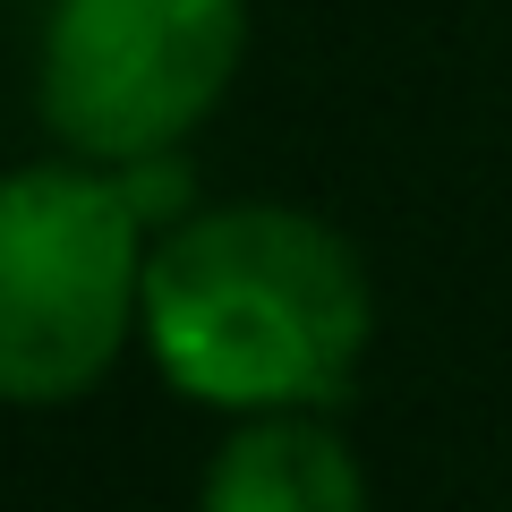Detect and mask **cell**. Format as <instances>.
<instances>
[{"label": "cell", "instance_id": "cell-1", "mask_svg": "<svg viewBox=\"0 0 512 512\" xmlns=\"http://www.w3.org/2000/svg\"><path fill=\"white\" fill-rule=\"evenodd\" d=\"M367 265L291 205H214L146 265V350L205 410H325L367 350Z\"/></svg>", "mask_w": 512, "mask_h": 512}, {"label": "cell", "instance_id": "cell-2", "mask_svg": "<svg viewBox=\"0 0 512 512\" xmlns=\"http://www.w3.org/2000/svg\"><path fill=\"white\" fill-rule=\"evenodd\" d=\"M146 205L120 171L35 163L0 197V384L69 402L146 325Z\"/></svg>", "mask_w": 512, "mask_h": 512}, {"label": "cell", "instance_id": "cell-3", "mask_svg": "<svg viewBox=\"0 0 512 512\" xmlns=\"http://www.w3.org/2000/svg\"><path fill=\"white\" fill-rule=\"evenodd\" d=\"M248 52V0H52L43 128L103 171L163 163L222 103Z\"/></svg>", "mask_w": 512, "mask_h": 512}, {"label": "cell", "instance_id": "cell-4", "mask_svg": "<svg viewBox=\"0 0 512 512\" xmlns=\"http://www.w3.org/2000/svg\"><path fill=\"white\" fill-rule=\"evenodd\" d=\"M197 512H367V478L316 410H248L222 436Z\"/></svg>", "mask_w": 512, "mask_h": 512}]
</instances>
